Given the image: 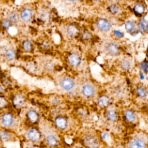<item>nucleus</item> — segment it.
Returning <instances> with one entry per match:
<instances>
[{
  "label": "nucleus",
  "mask_w": 148,
  "mask_h": 148,
  "mask_svg": "<svg viewBox=\"0 0 148 148\" xmlns=\"http://www.w3.org/2000/svg\"><path fill=\"white\" fill-rule=\"evenodd\" d=\"M15 123V119L13 115L9 113H4L1 116V124L6 128H11Z\"/></svg>",
  "instance_id": "obj_1"
},
{
  "label": "nucleus",
  "mask_w": 148,
  "mask_h": 148,
  "mask_svg": "<svg viewBox=\"0 0 148 148\" xmlns=\"http://www.w3.org/2000/svg\"><path fill=\"white\" fill-rule=\"evenodd\" d=\"M95 87L90 84H85L81 88V94L86 98H91L95 95Z\"/></svg>",
  "instance_id": "obj_2"
},
{
  "label": "nucleus",
  "mask_w": 148,
  "mask_h": 148,
  "mask_svg": "<svg viewBox=\"0 0 148 148\" xmlns=\"http://www.w3.org/2000/svg\"><path fill=\"white\" fill-rule=\"evenodd\" d=\"M60 85L63 90H66V91H70V90H73L75 87V82L71 78L66 77L62 79L61 83H60Z\"/></svg>",
  "instance_id": "obj_3"
},
{
  "label": "nucleus",
  "mask_w": 148,
  "mask_h": 148,
  "mask_svg": "<svg viewBox=\"0 0 148 148\" xmlns=\"http://www.w3.org/2000/svg\"><path fill=\"white\" fill-rule=\"evenodd\" d=\"M97 27L102 32H108L111 28V25L109 22L104 19H99L97 21Z\"/></svg>",
  "instance_id": "obj_4"
},
{
  "label": "nucleus",
  "mask_w": 148,
  "mask_h": 148,
  "mask_svg": "<svg viewBox=\"0 0 148 148\" xmlns=\"http://www.w3.org/2000/svg\"><path fill=\"white\" fill-rule=\"evenodd\" d=\"M27 136H28V139L30 141L36 142V141H38L40 140L41 134L37 130H36V129L34 128H32L30 129V130L28 131Z\"/></svg>",
  "instance_id": "obj_5"
},
{
  "label": "nucleus",
  "mask_w": 148,
  "mask_h": 148,
  "mask_svg": "<svg viewBox=\"0 0 148 148\" xmlns=\"http://www.w3.org/2000/svg\"><path fill=\"white\" fill-rule=\"evenodd\" d=\"M84 143L88 148H97L99 147V141L94 136H87L84 139Z\"/></svg>",
  "instance_id": "obj_6"
},
{
  "label": "nucleus",
  "mask_w": 148,
  "mask_h": 148,
  "mask_svg": "<svg viewBox=\"0 0 148 148\" xmlns=\"http://www.w3.org/2000/svg\"><path fill=\"white\" fill-rule=\"evenodd\" d=\"M130 148H146V144L143 140L134 139L130 143Z\"/></svg>",
  "instance_id": "obj_7"
},
{
  "label": "nucleus",
  "mask_w": 148,
  "mask_h": 148,
  "mask_svg": "<svg viewBox=\"0 0 148 148\" xmlns=\"http://www.w3.org/2000/svg\"><path fill=\"white\" fill-rule=\"evenodd\" d=\"M68 62L70 65L73 67H76L80 64L81 62V59L79 55L76 54V53H72L68 57Z\"/></svg>",
  "instance_id": "obj_8"
},
{
  "label": "nucleus",
  "mask_w": 148,
  "mask_h": 148,
  "mask_svg": "<svg viewBox=\"0 0 148 148\" xmlns=\"http://www.w3.org/2000/svg\"><path fill=\"white\" fill-rule=\"evenodd\" d=\"M33 16V11L30 8L23 9L21 12V18L24 22H29Z\"/></svg>",
  "instance_id": "obj_9"
},
{
  "label": "nucleus",
  "mask_w": 148,
  "mask_h": 148,
  "mask_svg": "<svg viewBox=\"0 0 148 148\" xmlns=\"http://www.w3.org/2000/svg\"><path fill=\"white\" fill-rule=\"evenodd\" d=\"M55 124H56V126H57L59 129H61V130L65 129L67 126V120L64 118V117L62 116L57 117V118L55 119Z\"/></svg>",
  "instance_id": "obj_10"
},
{
  "label": "nucleus",
  "mask_w": 148,
  "mask_h": 148,
  "mask_svg": "<svg viewBox=\"0 0 148 148\" xmlns=\"http://www.w3.org/2000/svg\"><path fill=\"white\" fill-rule=\"evenodd\" d=\"M107 50L111 55H117L119 53V48L116 43H110L107 46Z\"/></svg>",
  "instance_id": "obj_11"
},
{
  "label": "nucleus",
  "mask_w": 148,
  "mask_h": 148,
  "mask_svg": "<svg viewBox=\"0 0 148 148\" xmlns=\"http://www.w3.org/2000/svg\"><path fill=\"white\" fill-rule=\"evenodd\" d=\"M13 105L16 108H20L21 106H22L25 103V99L22 96L20 95V94H17V95L13 97Z\"/></svg>",
  "instance_id": "obj_12"
},
{
  "label": "nucleus",
  "mask_w": 148,
  "mask_h": 148,
  "mask_svg": "<svg viewBox=\"0 0 148 148\" xmlns=\"http://www.w3.org/2000/svg\"><path fill=\"white\" fill-rule=\"evenodd\" d=\"M46 141L50 147H55L58 145V139L54 135H48L46 138Z\"/></svg>",
  "instance_id": "obj_13"
},
{
  "label": "nucleus",
  "mask_w": 148,
  "mask_h": 148,
  "mask_svg": "<svg viewBox=\"0 0 148 148\" xmlns=\"http://www.w3.org/2000/svg\"><path fill=\"white\" fill-rule=\"evenodd\" d=\"M29 121L32 123H36L39 119V115L35 110H30L27 114Z\"/></svg>",
  "instance_id": "obj_14"
},
{
  "label": "nucleus",
  "mask_w": 148,
  "mask_h": 148,
  "mask_svg": "<svg viewBox=\"0 0 148 148\" xmlns=\"http://www.w3.org/2000/svg\"><path fill=\"white\" fill-rule=\"evenodd\" d=\"M110 99L108 96H101L100 98L98 100V104L100 107L102 108H107L110 104Z\"/></svg>",
  "instance_id": "obj_15"
},
{
  "label": "nucleus",
  "mask_w": 148,
  "mask_h": 148,
  "mask_svg": "<svg viewBox=\"0 0 148 148\" xmlns=\"http://www.w3.org/2000/svg\"><path fill=\"white\" fill-rule=\"evenodd\" d=\"M15 57H16V53L13 49L11 48H9L7 49L5 52V57L7 59L8 61H12V60L14 59Z\"/></svg>",
  "instance_id": "obj_16"
},
{
  "label": "nucleus",
  "mask_w": 148,
  "mask_h": 148,
  "mask_svg": "<svg viewBox=\"0 0 148 148\" xmlns=\"http://www.w3.org/2000/svg\"><path fill=\"white\" fill-rule=\"evenodd\" d=\"M139 30L143 34L147 32V22L145 19L140 20L139 24Z\"/></svg>",
  "instance_id": "obj_17"
},
{
  "label": "nucleus",
  "mask_w": 148,
  "mask_h": 148,
  "mask_svg": "<svg viewBox=\"0 0 148 148\" xmlns=\"http://www.w3.org/2000/svg\"><path fill=\"white\" fill-rule=\"evenodd\" d=\"M125 118L129 122H135L136 120V114L131 110H127L125 112Z\"/></svg>",
  "instance_id": "obj_18"
},
{
  "label": "nucleus",
  "mask_w": 148,
  "mask_h": 148,
  "mask_svg": "<svg viewBox=\"0 0 148 148\" xmlns=\"http://www.w3.org/2000/svg\"><path fill=\"white\" fill-rule=\"evenodd\" d=\"M11 135L10 133L5 131H0V140L2 141H7L11 139Z\"/></svg>",
  "instance_id": "obj_19"
},
{
  "label": "nucleus",
  "mask_w": 148,
  "mask_h": 148,
  "mask_svg": "<svg viewBox=\"0 0 148 148\" xmlns=\"http://www.w3.org/2000/svg\"><path fill=\"white\" fill-rule=\"evenodd\" d=\"M7 19L12 23H17L20 20V16L16 12H11L7 16Z\"/></svg>",
  "instance_id": "obj_20"
},
{
  "label": "nucleus",
  "mask_w": 148,
  "mask_h": 148,
  "mask_svg": "<svg viewBox=\"0 0 148 148\" xmlns=\"http://www.w3.org/2000/svg\"><path fill=\"white\" fill-rule=\"evenodd\" d=\"M67 33L70 36H75L77 34V28L74 25H69L67 28Z\"/></svg>",
  "instance_id": "obj_21"
},
{
  "label": "nucleus",
  "mask_w": 148,
  "mask_h": 148,
  "mask_svg": "<svg viewBox=\"0 0 148 148\" xmlns=\"http://www.w3.org/2000/svg\"><path fill=\"white\" fill-rule=\"evenodd\" d=\"M107 117H108V118L110 121L114 122V121H116L117 119V114L114 110H110L108 111V113H107Z\"/></svg>",
  "instance_id": "obj_22"
},
{
  "label": "nucleus",
  "mask_w": 148,
  "mask_h": 148,
  "mask_svg": "<svg viewBox=\"0 0 148 148\" xmlns=\"http://www.w3.org/2000/svg\"><path fill=\"white\" fill-rule=\"evenodd\" d=\"M134 11L136 13V14H137V16H141V13L145 11V8L141 4H137L134 7Z\"/></svg>",
  "instance_id": "obj_23"
},
{
  "label": "nucleus",
  "mask_w": 148,
  "mask_h": 148,
  "mask_svg": "<svg viewBox=\"0 0 148 148\" xmlns=\"http://www.w3.org/2000/svg\"><path fill=\"white\" fill-rule=\"evenodd\" d=\"M125 29L127 31L132 33L135 30V24L131 21H128L125 23Z\"/></svg>",
  "instance_id": "obj_24"
},
{
  "label": "nucleus",
  "mask_w": 148,
  "mask_h": 148,
  "mask_svg": "<svg viewBox=\"0 0 148 148\" xmlns=\"http://www.w3.org/2000/svg\"><path fill=\"white\" fill-rule=\"evenodd\" d=\"M12 24L13 23L11 22L8 19H5V20H3L1 22V25H2V26L5 29H6V30L10 28L12 26Z\"/></svg>",
  "instance_id": "obj_25"
},
{
  "label": "nucleus",
  "mask_w": 148,
  "mask_h": 148,
  "mask_svg": "<svg viewBox=\"0 0 148 148\" xmlns=\"http://www.w3.org/2000/svg\"><path fill=\"white\" fill-rule=\"evenodd\" d=\"M22 48H23V49L25 50V51H27V52L30 51L32 49L31 42H30V41H28V40H26V41H25V42H23Z\"/></svg>",
  "instance_id": "obj_26"
},
{
  "label": "nucleus",
  "mask_w": 148,
  "mask_h": 148,
  "mask_svg": "<svg viewBox=\"0 0 148 148\" xmlns=\"http://www.w3.org/2000/svg\"><path fill=\"white\" fill-rule=\"evenodd\" d=\"M121 67H122V69L125 70V71H128L129 69L131 68V63L130 62V61L127 59L123 60L121 63Z\"/></svg>",
  "instance_id": "obj_27"
},
{
  "label": "nucleus",
  "mask_w": 148,
  "mask_h": 148,
  "mask_svg": "<svg viewBox=\"0 0 148 148\" xmlns=\"http://www.w3.org/2000/svg\"><path fill=\"white\" fill-rule=\"evenodd\" d=\"M137 94L141 98H145L147 96L146 90L145 88H143V87H139L137 89Z\"/></svg>",
  "instance_id": "obj_28"
},
{
  "label": "nucleus",
  "mask_w": 148,
  "mask_h": 148,
  "mask_svg": "<svg viewBox=\"0 0 148 148\" xmlns=\"http://www.w3.org/2000/svg\"><path fill=\"white\" fill-rule=\"evenodd\" d=\"M7 105V101L3 96H0V108H4Z\"/></svg>",
  "instance_id": "obj_29"
},
{
  "label": "nucleus",
  "mask_w": 148,
  "mask_h": 148,
  "mask_svg": "<svg viewBox=\"0 0 148 148\" xmlns=\"http://www.w3.org/2000/svg\"><path fill=\"white\" fill-rule=\"evenodd\" d=\"M109 11H110L111 13H116L118 12V9L116 5H111L110 7H109Z\"/></svg>",
  "instance_id": "obj_30"
},
{
  "label": "nucleus",
  "mask_w": 148,
  "mask_h": 148,
  "mask_svg": "<svg viewBox=\"0 0 148 148\" xmlns=\"http://www.w3.org/2000/svg\"><path fill=\"white\" fill-rule=\"evenodd\" d=\"M141 69L143 70V71L147 73V62H144L143 63H141Z\"/></svg>",
  "instance_id": "obj_31"
},
{
  "label": "nucleus",
  "mask_w": 148,
  "mask_h": 148,
  "mask_svg": "<svg viewBox=\"0 0 148 148\" xmlns=\"http://www.w3.org/2000/svg\"><path fill=\"white\" fill-rule=\"evenodd\" d=\"M114 35L116 36L122 37V36H123L124 34H122V32L119 31V30H115V31H114Z\"/></svg>",
  "instance_id": "obj_32"
},
{
  "label": "nucleus",
  "mask_w": 148,
  "mask_h": 148,
  "mask_svg": "<svg viewBox=\"0 0 148 148\" xmlns=\"http://www.w3.org/2000/svg\"><path fill=\"white\" fill-rule=\"evenodd\" d=\"M2 93H4V87L2 85H0V94H2Z\"/></svg>",
  "instance_id": "obj_33"
},
{
  "label": "nucleus",
  "mask_w": 148,
  "mask_h": 148,
  "mask_svg": "<svg viewBox=\"0 0 148 148\" xmlns=\"http://www.w3.org/2000/svg\"><path fill=\"white\" fill-rule=\"evenodd\" d=\"M68 1H73V0H68Z\"/></svg>",
  "instance_id": "obj_34"
},
{
  "label": "nucleus",
  "mask_w": 148,
  "mask_h": 148,
  "mask_svg": "<svg viewBox=\"0 0 148 148\" xmlns=\"http://www.w3.org/2000/svg\"><path fill=\"white\" fill-rule=\"evenodd\" d=\"M0 36H1V34H0Z\"/></svg>",
  "instance_id": "obj_35"
},
{
  "label": "nucleus",
  "mask_w": 148,
  "mask_h": 148,
  "mask_svg": "<svg viewBox=\"0 0 148 148\" xmlns=\"http://www.w3.org/2000/svg\"><path fill=\"white\" fill-rule=\"evenodd\" d=\"M76 148H79V147H76Z\"/></svg>",
  "instance_id": "obj_36"
}]
</instances>
